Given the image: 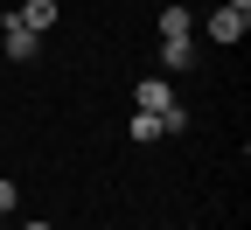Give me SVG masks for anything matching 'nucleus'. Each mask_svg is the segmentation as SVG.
<instances>
[{"label": "nucleus", "mask_w": 251, "mask_h": 230, "mask_svg": "<svg viewBox=\"0 0 251 230\" xmlns=\"http://www.w3.org/2000/svg\"><path fill=\"white\" fill-rule=\"evenodd\" d=\"M244 28H251V7H230V0H224V7L209 14V35L216 42H244Z\"/></svg>", "instance_id": "obj_1"}, {"label": "nucleus", "mask_w": 251, "mask_h": 230, "mask_svg": "<svg viewBox=\"0 0 251 230\" xmlns=\"http://www.w3.org/2000/svg\"><path fill=\"white\" fill-rule=\"evenodd\" d=\"M7 56H14V63H35V56H42V35H35V28H21L14 14H7Z\"/></svg>", "instance_id": "obj_2"}, {"label": "nucleus", "mask_w": 251, "mask_h": 230, "mask_svg": "<svg viewBox=\"0 0 251 230\" xmlns=\"http://www.w3.org/2000/svg\"><path fill=\"white\" fill-rule=\"evenodd\" d=\"M133 105H140V112H168V105H175V91H168V77H147V84L133 91Z\"/></svg>", "instance_id": "obj_3"}, {"label": "nucleus", "mask_w": 251, "mask_h": 230, "mask_svg": "<svg viewBox=\"0 0 251 230\" xmlns=\"http://www.w3.org/2000/svg\"><path fill=\"white\" fill-rule=\"evenodd\" d=\"M56 14H63L56 0H21V14H14V21H21V28H35V35H42V28H56Z\"/></svg>", "instance_id": "obj_4"}, {"label": "nucleus", "mask_w": 251, "mask_h": 230, "mask_svg": "<svg viewBox=\"0 0 251 230\" xmlns=\"http://www.w3.org/2000/svg\"><path fill=\"white\" fill-rule=\"evenodd\" d=\"M126 133H133L140 147H153V140H161V112H133V119H126Z\"/></svg>", "instance_id": "obj_5"}, {"label": "nucleus", "mask_w": 251, "mask_h": 230, "mask_svg": "<svg viewBox=\"0 0 251 230\" xmlns=\"http://www.w3.org/2000/svg\"><path fill=\"white\" fill-rule=\"evenodd\" d=\"M188 63H196V42H161V70H188Z\"/></svg>", "instance_id": "obj_6"}, {"label": "nucleus", "mask_w": 251, "mask_h": 230, "mask_svg": "<svg viewBox=\"0 0 251 230\" xmlns=\"http://www.w3.org/2000/svg\"><path fill=\"white\" fill-rule=\"evenodd\" d=\"M161 42H188V7H161Z\"/></svg>", "instance_id": "obj_7"}, {"label": "nucleus", "mask_w": 251, "mask_h": 230, "mask_svg": "<svg viewBox=\"0 0 251 230\" xmlns=\"http://www.w3.org/2000/svg\"><path fill=\"white\" fill-rule=\"evenodd\" d=\"M7 209H14V181L0 175V216H7Z\"/></svg>", "instance_id": "obj_8"}, {"label": "nucleus", "mask_w": 251, "mask_h": 230, "mask_svg": "<svg viewBox=\"0 0 251 230\" xmlns=\"http://www.w3.org/2000/svg\"><path fill=\"white\" fill-rule=\"evenodd\" d=\"M21 230H56V223H21Z\"/></svg>", "instance_id": "obj_9"}, {"label": "nucleus", "mask_w": 251, "mask_h": 230, "mask_svg": "<svg viewBox=\"0 0 251 230\" xmlns=\"http://www.w3.org/2000/svg\"><path fill=\"white\" fill-rule=\"evenodd\" d=\"M230 7H251V0H230Z\"/></svg>", "instance_id": "obj_10"}]
</instances>
